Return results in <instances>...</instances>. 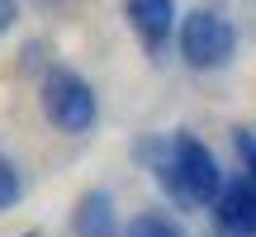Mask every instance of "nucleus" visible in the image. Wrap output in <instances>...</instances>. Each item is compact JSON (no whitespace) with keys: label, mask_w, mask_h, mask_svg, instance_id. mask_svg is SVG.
Masks as SVG:
<instances>
[{"label":"nucleus","mask_w":256,"mask_h":237,"mask_svg":"<svg viewBox=\"0 0 256 237\" xmlns=\"http://www.w3.org/2000/svg\"><path fill=\"white\" fill-rule=\"evenodd\" d=\"M138 156L156 171L162 190L171 194L176 204H185V209H214V200H218V190H223V171H218V162H214V152L194 133L147 138V142L138 147Z\"/></svg>","instance_id":"f257e3e1"},{"label":"nucleus","mask_w":256,"mask_h":237,"mask_svg":"<svg viewBox=\"0 0 256 237\" xmlns=\"http://www.w3.org/2000/svg\"><path fill=\"white\" fill-rule=\"evenodd\" d=\"M176 48H180L185 66L194 72H218L232 62L238 52V28L218 14V10H190V14L176 24Z\"/></svg>","instance_id":"f03ea898"},{"label":"nucleus","mask_w":256,"mask_h":237,"mask_svg":"<svg viewBox=\"0 0 256 237\" xmlns=\"http://www.w3.org/2000/svg\"><path fill=\"white\" fill-rule=\"evenodd\" d=\"M38 100H43L48 124L62 128V133H90V128H95V114H100L90 81H86V76H76L72 66H48Z\"/></svg>","instance_id":"7ed1b4c3"},{"label":"nucleus","mask_w":256,"mask_h":237,"mask_svg":"<svg viewBox=\"0 0 256 237\" xmlns=\"http://www.w3.org/2000/svg\"><path fill=\"white\" fill-rule=\"evenodd\" d=\"M214 223L223 237H256V180L238 176L214 200Z\"/></svg>","instance_id":"20e7f679"},{"label":"nucleus","mask_w":256,"mask_h":237,"mask_svg":"<svg viewBox=\"0 0 256 237\" xmlns=\"http://www.w3.org/2000/svg\"><path fill=\"white\" fill-rule=\"evenodd\" d=\"M124 14L147 52H162L166 38L176 34V0H124Z\"/></svg>","instance_id":"39448f33"},{"label":"nucleus","mask_w":256,"mask_h":237,"mask_svg":"<svg viewBox=\"0 0 256 237\" xmlns=\"http://www.w3.org/2000/svg\"><path fill=\"white\" fill-rule=\"evenodd\" d=\"M72 232L76 237H119V209L110 190H86L72 209Z\"/></svg>","instance_id":"423d86ee"},{"label":"nucleus","mask_w":256,"mask_h":237,"mask_svg":"<svg viewBox=\"0 0 256 237\" xmlns=\"http://www.w3.org/2000/svg\"><path fill=\"white\" fill-rule=\"evenodd\" d=\"M124 237H185L180 228H176L166 214H138L133 223H128V232Z\"/></svg>","instance_id":"0eeeda50"},{"label":"nucleus","mask_w":256,"mask_h":237,"mask_svg":"<svg viewBox=\"0 0 256 237\" xmlns=\"http://www.w3.org/2000/svg\"><path fill=\"white\" fill-rule=\"evenodd\" d=\"M14 200H19V171L0 156V214L14 209Z\"/></svg>","instance_id":"6e6552de"},{"label":"nucleus","mask_w":256,"mask_h":237,"mask_svg":"<svg viewBox=\"0 0 256 237\" xmlns=\"http://www.w3.org/2000/svg\"><path fill=\"white\" fill-rule=\"evenodd\" d=\"M238 156H242V176H252V180H256V138L247 133V128L238 133Z\"/></svg>","instance_id":"1a4fd4ad"},{"label":"nucleus","mask_w":256,"mask_h":237,"mask_svg":"<svg viewBox=\"0 0 256 237\" xmlns=\"http://www.w3.org/2000/svg\"><path fill=\"white\" fill-rule=\"evenodd\" d=\"M14 19H19V0H0V38L14 28Z\"/></svg>","instance_id":"9d476101"},{"label":"nucleus","mask_w":256,"mask_h":237,"mask_svg":"<svg viewBox=\"0 0 256 237\" xmlns=\"http://www.w3.org/2000/svg\"><path fill=\"white\" fill-rule=\"evenodd\" d=\"M24 237H38V232H24Z\"/></svg>","instance_id":"9b49d317"}]
</instances>
